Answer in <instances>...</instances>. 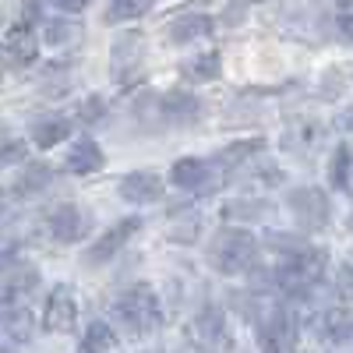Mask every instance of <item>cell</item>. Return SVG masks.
<instances>
[{
	"label": "cell",
	"instance_id": "obj_1",
	"mask_svg": "<svg viewBox=\"0 0 353 353\" xmlns=\"http://www.w3.org/2000/svg\"><path fill=\"white\" fill-rule=\"evenodd\" d=\"M325 251H314L311 244L293 251V254H279V265L276 269H269V276H265V286H276L279 293H286V297H304V293H311L321 276H325Z\"/></svg>",
	"mask_w": 353,
	"mask_h": 353
},
{
	"label": "cell",
	"instance_id": "obj_12",
	"mask_svg": "<svg viewBox=\"0 0 353 353\" xmlns=\"http://www.w3.org/2000/svg\"><path fill=\"white\" fill-rule=\"evenodd\" d=\"M321 138H325L321 124H314V121H290L286 131H283V149L297 152V156H307V152H314L321 145Z\"/></svg>",
	"mask_w": 353,
	"mask_h": 353
},
{
	"label": "cell",
	"instance_id": "obj_19",
	"mask_svg": "<svg viewBox=\"0 0 353 353\" xmlns=\"http://www.w3.org/2000/svg\"><path fill=\"white\" fill-rule=\"evenodd\" d=\"M159 110H163L166 121H173V124H188V121H194V117H198V110H201V106H198V99H194V96L170 92V96H163Z\"/></svg>",
	"mask_w": 353,
	"mask_h": 353
},
{
	"label": "cell",
	"instance_id": "obj_15",
	"mask_svg": "<svg viewBox=\"0 0 353 353\" xmlns=\"http://www.w3.org/2000/svg\"><path fill=\"white\" fill-rule=\"evenodd\" d=\"M103 149L92 141V138H78L74 145H71V152H68V159H64V170L68 173H96V170H103Z\"/></svg>",
	"mask_w": 353,
	"mask_h": 353
},
{
	"label": "cell",
	"instance_id": "obj_3",
	"mask_svg": "<svg viewBox=\"0 0 353 353\" xmlns=\"http://www.w3.org/2000/svg\"><path fill=\"white\" fill-rule=\"evenodd\" d=\"M254 261H258V241H254V233H248V230L226 226L209 241V265L216 272H223V276L251 272Z\"/></svg>",
	"mask_w": 353,
	"mask_h": 353
},
{
	"label": "cell",
	"instance_id": "obj_21",
	"mask_svg": "<svg viewBox=\"0 0 353 353\" xmlns=\"http://www.w3.org/2000/svg\"><path fill=\"white\" fill-rule=\"evenodd\" d=\"M219 68H223L219 53H201V57H191V61L181 64V74L191 81H212V78H219Z\"/></svg>",
	"mask_w": 353,
	"mask_h": 353
},
{
	"label": "cell",
	"instance_id": "obj_9",
	"mask_svg": "<svg viewBox=\"0 0 353 353\" xmlns=\"http://www.w3.org/2000/svg\"><path fill=\"white\" fill-rule=\"evenodd\" d=\"M145 39L138 32H128L113 43V53H110V68H113V81H131V74H138V64H141V46Z\"/></svg>",
	"mask_w": 353,
	"mask_h": 353
},
{
	"label": "cell",
	"instance_id": "obj_5",
	"mask_svg": "<svg viewBox=\"0 0 353 353\" xmlns=\"http://www.w3.org/2000/svg\"><path fill=\"white\" fill-rule=\"evenodd\" d=\"M188 339H191V346H201V350H230L233 336L226 329L223 307H205L188 325Z\"/></svg>",
	"mask_w": 353,
	"mask_h": 353
},
{
	"label": "cell",
	"instance_id": "obj_4",
	"mask_svg": "<svg viewBox=\"0 0 353 353\" xmlns=\"http://www.w3.org/2000/svg\"><path fill=\"white\" fill-rule=\"evenodd\" d=\"M286 205H290V212L293 219L301 223V230H321L329 223V194L321 191V188H293L286 194Z\"/></svg>",
	"mask_w": 353,
	"mask_h": 353
},
{
	"label": "cell",
	"instance_id": "obj_23",
	"mask_svg": "<svg viewBox=\"0 0 353 353\" xmlns=\"http://www.w3.org/2000/svg\"><path fill=\"white\" fill-rule=\"evenodd\" d=\"M117 332L106 325V321H92V325L85 329V336H81V350H88V353H106V350H117Z\"/></svg>",
	"mask_w": 353,
	"mask_h": 353
},
{
	"label": "cell",
	"instance_id": "obj_7",
	"mask_svg": "<svg viewBox=\"0 0 353 353\" xmlns=\"http://www.w3.org/2000/svg\"><path fill=\"white\" fill-rule=\"evenodd\" d=\"M78 325V301H74V290L71 286H57L46 301V311H43V329L46 332H74Z\"/></svg>",
	"mask_w": 353,
	"mask_h": 353
},
{
	"label": "cell",
	"instance_id": "obj_30",
	"mask_svg": "<svg viewBox=\"0 0 353 353\" xmlns=\"http://www.w3.org/2000/svg\"><path fill=\"white\" fill-rule=\"evenodd\" d=\"M336 128H339V131H350V134H353V106H350V110H343V113L336 117Z\"/></svg>",
	"mask_w": 353,
	"mask_h": 353
},
{
	"label": "cell",
	"instance_id": "obj_8",
	"mask_svg": "<svg viewBox=\"0 0 353 353\" xmlns=\"http://www.w3.org/2000/svg\"><path fill=\"white\" fill-rule=\"evenodd\" d=\"M170 181H173L176 188H188V191H198V194H209V191H216L219 176H212V166L205 163V159L184 156V159H176V163H173Z\"/></svg>",
	"mask_w": 353,
	"mask_h": 353
},
{
	"label": "cell",
	"instance_id": "obj_10",
	"mask_svg": "<svg viewBox=\"0 0 353 353\" xmlns=\"http://www.w3.org/2000/svg\"><path fill=\"white\" fill-rule=\"evenodd\" d=\"M138 230H141V219H138V216H131V219H121V223H117L113 230H106V233H103V237H99V244H92V248H88L85 261H88V265H99V261L113 258L117 251H121V248H124V244L134 237Z\"/></svg>",
	"mask_w": 353,
	"mask_h": 353
},
{
	"label": "cell",
	"instance_id": "obj_26",
	"mask_svg": "<svg viewBox=\"0 0 353 353\" xmlns=\"http://www.w3.org/2000/svg\"><path fill=\"white\" fill-rule=\"evenodd\" d=\"M152 8H156V0H113L110 11H106V21H131V18H141Z\"/></svg>",
	"mask_w": 353,
	"mask_h": 353
},
{
	"label": "cell",
	"instance_id": "obj_17",
	"mask_svg": "<svg viewBox=\"0 0 353 353\" xmlns=\"http://www.w3.org/2000/svg\"><path fill=\"white\" fill-rule=\"evenodd\" d=\"M212 32V18L205 14H188V18H176L170 28H166V39L170 43H191V39H201Z\"/></svg>",
	"mask_w": 353,
	"mask_h": 353
},
{
	"label": "cell",
	"instance_id": "obj_14",
	"mask_svg": "<svg viewBox=\"0 0 353 353\" xmlns=\"http://www.w3.org/2000/svg\"><path fill=\"white\" fill-rule=\"evenodd\" d=\"M0 329H4L14 343L32 339V311L21 301H4L0 304Z\"/></svg>",
	"mask_w": 353,
	"mask_h": 353
},
{
	"label": "cell",
	"instance_id": "obj_24",
	"mask_svg": "<svg viewBox=\"0 0 353 353\" xmlns=\"http://www.w3.org/2000/svg\"><path fill=\"white\" fill-rule=\"evenodd\" d=\"M261 149H265L261 138H248V141H237V145H230V149H223V152L216 156V163H219V166H237V163H248V156L254 159Z\"/></svg>",
	"mask_w": 353,
	"mask_h": 353
},
{
	"label": "cell",
	"instance_id": "obj_27",
	"mask_svg": "<svg viewBox=\"0 0 353 353\" xmlns=\"http://www.w3.org/2000/svg\"><path fill=\"white\" fill-rule=\"evenodd\" d=\"M81 39V25H74V21H50L46 25V43L50 46H74Z\"/></svg>",
	"mask_w": 353,
	"mask_h": 353
},
{
	"label": "cell",
	"instance_id": "obj_22",
	"mask_svg": "<svg viewBox=\"0 0 353 353\" xmlns=\"http://www.w3.org/2000/svg\"><path fill=\"white\" fill-rule=\"evenodd\" d=\"M50 181H53V170L43 166V163H32V166H25V170H21V176L14 181V188H18L21 198H28V194H39Z\"/></svg>",
	"mask_w": 353,
	"mask_h": 353
},
{
	"label": "cell",
	"instance_id": "obj_2",
	"mask_svg": "<svg viewBox=\"0 0 353 353\" xmlns=\"http://www.w3.org/2000/svg\"><path fill=\"white\" fill-rule=\"evenodd\" d=\"M113 318L121 321V329H128L134 339H141L163 325V304L149 283H134L131 290H124L113 301Z\"/></svg>",
	"mask_w": 353,
	"mask_h": 353
},
{
	"label": "cell",
	"instance_id": "obj_31",
	"mask_svg": "<svg viewBox=\"0 0 353 353\" xmlns=\"http://www.w3.org/2000/svg\"><path fill=\"white\" fill-rule=\"evenodd\" d=\"M336 25H339V32H343V36H350V39H353V14H343Z\"/></svg>",
	"mask_w": 353,
	"mask_h": 353
},
{
	"label": "cell",
	"instance_id": "obj_18",
	"mask_svg": "<svg viewBox=\"0 0 353 353\" xmlns=\"http://www.w3.org/2000/svg\"><path fill=\"white\" fill-rule=\"evenodd\" d=\"M68 134H71V121H64V117H43V121L32 124V145H39V149H53Z\"/></svg>",
	"mask_w": 353,
	"mask_h": 353
},
{
	"label": "cell",
	"instance_id": "obj_6",
	"mask_svg": "<svg viewBox=\"0 0 353 353\" xmlns=\"http://www.w3.org/2000/svg\"><path fill=\"white\" fill-rule=\"evenodd\" d=\"M39 53V43L32 36V25H11L0 39V64L4 68H28Z\"/></svg>",
	"mask_w": 353,
	"mask_h": 353
},
{
	"label": "cell",
	"instance_id": "obj_11",
	"mask_svg": "<svg viewBox=\"0 0 353 353\" xmlns=\"http://www.w3.org/2000/svg\"><path fill=\"white\" fill-rule=\"evenodd\" d=\"M85 230H88V216L78 209V205H57V209L50 212V233L61 244H74L85 237Z\"/></svg>",
	"mask_w": 353,
	"mask_h": 353
},
{
	"label": "cell",
	"instance_id": "obj_13",
	"mask_svg": "<svg viewBox=\"0 0 353 353\" xmlns=\"http://www.w3.org/2000/svg\"><path fill=\"white\" fill-rule=\"evenodd\" d=\"M163 181L156 173H145V170H138V173H128L124 181H121V194L128 198V201H134V205H152V201H159L163 198Z\"/></svg>",
	"mask_w": 353,
	"mask_h": 353
},
{
	"label": "cell",
	"instance_id": "obj_25",
	"mask_svg": "<svg viewBox=\"0 0 353 353\" xmlns=\"http://www.w3.org/2000/svg\"><path fill=\"white\" fill-rule=\"evenodd\" d=\"M350 173H353V149L350 145H339V149L332 152V163H329L332 188H350Z\"/></svg>",
	"mask_w": 353,
	"mask_h": 353
},
{
	"label": "cell",
	"instance_id": "obj_16",
	"mask_svg": "<svg viewBox=\"0 0 353 353\" xmlns=\"http://www.w3.org/2000/svg\"><path fill=\"white\" fill-rule=\"evenodd\" d=\"M321 336L332 346H353V311L350 307H332L321 314Z\"/></svg>",
	"mask_w": 353,
	"mask_h": 353
},
{
	"label": "cell",
	"instance_id": "obj_29",
	"mask_svg": "<svg viewBox=\"0 0 353 353\" xmlns=\"http://www.w3.org/2000/svg\"><path fill=\"white\" fill-rule=\"evenodd\" d=\"M339 293H343V301H353V269H343V276H339Z\"/></svg>",
	"mask_w": 353,
	"mask_h": 353
},
{
	"label": "cell",
	"instance_id": "obj_32",
	"mask_svg": "<svg viewBox=\"0 0 353 353\" xmlns=\"http://www.w3.org/2000/svg\"><path fill=\"white\" fill-rule=\"evenodd\" d=\"M0 212H4V194H0Z\"/></svg>",
	"mask_w": 353,
	"mask_h": 353
},
{
	"label": "cell",
	"instance_id": "obj_28",
	"mask_svg": "<svg viewBox=\"0 0 353 353\" xmlns=\"http://www.w3.org/2000/svg\"><path fill=\"white\" fill-rule=\"evenodd\" d=\"M50 8H57V11H64V14H78V11H85L92 0H46Z\"/></svg>",
	"mask_w": 353,
	"mask_h": 353
},
{
	"label": "cell",
	"instance_id": "obj_20",
	"mask_svg": "<svg viewBox=\"0 0 353 353\" xmlns=\"http://www.w3.org/2000/svg\"><path fill=\"white\" fill-rule=\"evenodd\" d=\"M272 212L269 201H254V198H233L223 205V219H244V223H254V219H265Z\"/></svg>",
	"mask_w": 353,
	"mask_h": 353
}]
</instances>
